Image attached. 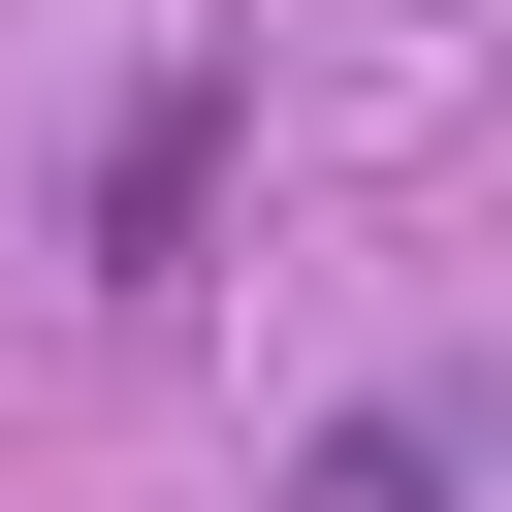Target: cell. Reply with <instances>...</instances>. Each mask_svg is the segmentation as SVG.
Here are the masks:
<instances>
[{
    "mask_svg": "<svg viewBox=\"0 0 512 512\" xmlns=\"http://www.w3.org/2000/svg\"><path fill=\"white\" fill-rule=\"evenodd\" d=\"M224 160H256V64L192 32V64H128V128H96V192H64V256H96V288H192V224H224Z\"/></svg>",
    "mask_w": 512,
    "mask_h": 512,
    "instance_id": "obj_1",
    "label": "cell"
},
{
    "mask_svg": "<svg viewBox=\"0 0 512 512\" xmlns=\"http://www.w3.org/2000/svg\"><path fill=\"white\" fill-rule=\"evenodd\" d=\"M448 480H480V384H352L288 448V512H448Z\"/></svg>",
    "mask_w": 512,
    "mask_h": 512,
    "instance_id": "obj_2",
    "label": "cell"
}]
</instances>
